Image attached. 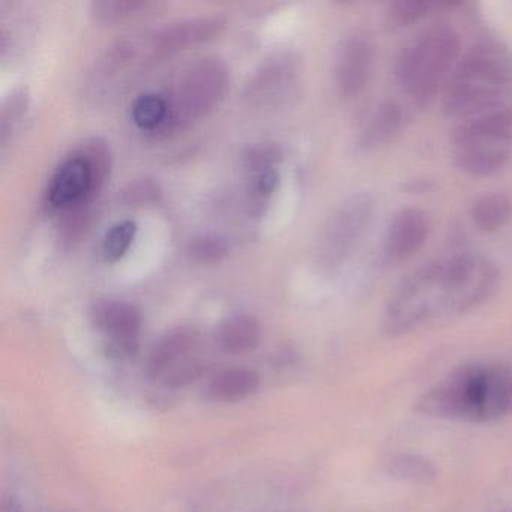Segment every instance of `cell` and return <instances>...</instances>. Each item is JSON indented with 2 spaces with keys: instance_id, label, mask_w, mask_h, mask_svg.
<instances>
[{
  "instance_id": "6da1fadb",
  "label": "cell",
  "mask_w": 512,
  "mask_h": 512,
  "mask_svg": "<svg viewBox=\"0 0 512 512\" xmlns=\"http://www.w3.org/2000/svg\"><path fill=\"white\" fill-rule=\"evenodd\" d=\"M499 283V268L487 257L458 254L433 260L392 293L383 314V331L401 337L434 320L469 313L488 301Z\"/></svg>"
},
{
  "instance_id": "7a4b0ae2",
  "label": "cell",
  "mask_w": 512,
  "mask_h": 512,
  "mask_svg": "<svg viewBox=\"0 0 512 512\" xmlns=\"http://www.w3.org/2000/svg\"><path fill=\"white\" fill-rule=\"evenodd\" d=\"M416 412L445 421L488 424L512 416V370L496 362H470L428 389Z\"/></svg>"
},
{
  "instance_id": "3957f363",
  "label": "cell",
  "mask_w": 512,
  "mask_h": 512,
  "mask_svg": "<svg viewBox=\"0 0 512 512\" xmlns=\"http://www.w3.org/2000/svg\"><path fill=\"white\" fill-rule=\"evenodd\" d=\"M512 89V58L496 43H481L455 65L445 89L443 109L451 118H475L506 106Z\"/></svg>"
},
{
  "instance_id": "277c9868",
  "label": "cell",
  "mask_w": 512,
  "mask_h": 512,
  "mask_svg": "<svg viewBox=\"0 0 512 512\" xmlns=\"http://www.w3.org/2000/svg\"><path fill=\"white\" fill-rule=\"evenodd\" d=\"M461 41L449 23H434L404 44L395 61L401 91L418 106H427L445 89L460 61Z\"/></svg>"
},
{
  "instance_id": "5b68a950",
  "label": "cell",
  "mask_w": 512,
  "mask_h": 512,
  "mask_svg": "<svg viewBox=\"0 0 512 512\" xmlns=\"http://www.w3.org/2000/svg\"><path fill=\"white\" fill-rule=\"evenodd\" d=\"M452 157L461 172L490 178L512 160V106L461 122L452 137Z\"/></svg>"
},
{
  "instance_id": "8992f818",
  "label": "cell",
  "mask_w": 512,
  "mask_h": 512,
  "mask_svg": "<svg viewBox=\"0 0 512 512\" xmlns=\"http://www.w3.org/2000/svg\"><path fill=\"white\" fill-rule=\"evenodd\" d=\"M230 85V71L226 62L217 56L197 59L185 68L166 97L169 119L166 131L185 128L214 112L226 97Z\"/></svg>"
},
{
  "instance_id": "52a82bcc",
  "label": "cell",
  "mask_w": 512,
  "mask_h": 512,
  "mask_svg": "<svg viewBox=\"0 0 512 512\" xmlns=\"http://www.w3.org/2000/svg\"><path fill=\"white\" fill-rule=\"evenodd\" d=\"M376 214V200L367 193L353 194L334 209L320 230L316 260L322 268L343 265L367 233Z\"/></svg>"
},
{
  "instance_id": "ba28073f",
  "label": "cell",
  "mask_w": 512,
  "mask_h": 512,
  "mask_svg": "<svg viewBox=\"0 0 512 512\" xmlns=\"http://www.w3.org/2000/svg\"><path fill=\"white\" fill-rule=\"evenodd\" d=\"M91 320L107 337V355L124 359L139 352L142 313L136 305L115 299H101L91 308Z\"/></svg>"
},
{
  "instance_id": "9c48e42d",
  "label": "cell",
  "mask_w": 512,
  "mask_h": 512,
  "mask_svg": "<svg viewBox=\"0 0 512 512\" xmlns=\"http://www.w3.org/2000/svg\"><path fill=\"white\" fill-rule=\"evenodd\" d=\"M100 191L88 161L80 152L68 155L50 178L46 200L56 211H71L86 205Z\"/></svg>"
},
{
  "instance_id": "30bf717a",
  "label": "cell",
  "mask_w": 512,
  "mask_h": 512,
  "mask_svg": "<svg viewBox=\"0 0 512 512\" xmlns=\"http://www.w3.org/2000/svg\"><path fill=\"white\" fill-rule=\"evenodd\" d=\"M374 58L376 47L367 32L353 31L344 38L335 62V83L344 100H353L367 88Z\"/></svg>"
},
{
  "instance_id": "8fae6325",
  "label": "cell",
  "mask_w": 512,
  "mask_h": 512,
  "mask_svg": "<svg viewBox=\"0 0 512 512\" xmlns=\"http://www.w3.org/2000/svg\"><path fill=\"white\" fill-rule=\"evenodd\" d=\"M301 79L298 59L290 55L275 56L263 64L248 85L247 98L259 107H275L295 97Z\"/></svg>"
},
{
  "instance_id": "7c38bea8",
  "label": "cell",
  "mask_w": 512,
  "mask_h": 512,
  "mask_svg": "<svg viewBox=\"0 0 512 512\" xmlns=\"http://www.w3.org/2000/svg\"><path fill=\"white\" fill-rule=\"evenodd\" d=\"M430 235V220L422 209L406 208L398 211L389 223L383 242V256L392 265L406 262L415 256Z\"/></svg>"
},
{
  "instance_id": "4fadbf2b",
  "label": "cell",
  "mask_w": 512,
  "mask_h": 512,
  "mask_svg": "<svg viewBox=\"0 0 512 512\" xmlns=\"http://www.w3.org/2000/svg\"><path fill=\"white\" fill-rule=\"evenodd\" d=\"M226 28L220 17H196L170 23L151 34V43L157 56L169 55L194 44L205 43L218 37Z\"/></svg>"
},
{
  "instance_id": "5bb4252c",
  "label": "cell",
  "mask_w": 512,
  "mask_h": 512,
  "mask_svg": "<svg viewBox=\"0 0 512 512\" xmlns=\"http://www.w3.org/2000/svg\"><path fill=\"white\" fill-rule=\"evenodd\" d=\"M406 113L395 101H382L377 104L362 124L359 133V146L364 151H376L388 145L403 130Z\"/></svg>"
},
{
  "instance_id": "9a60e30c",
  "label": "cell",
  "mask_w": 512,
  "mask_h": 512,
  "mask_svg": "<svg viewBox=\"0 0 512 512\" xmlns=\"http://www.w3.org/2000/svg\"><path fill=\"white\" fill-rule=\"evenodd\" d=\"M197 338L199 334L196 329L188 326H181L164 334L149 355L146 365L149 379H160L170 368L184 361V356L196 346Z\"/></svg>"
},
{
  "instance_id": "2e32d148",
  "label": "cell",
  "mask_w": 512,
  "mask_h": 512,
  "mask_svg": "<svg viewBox=\"0 0 512 512\" xmlns=\"http://www.w3.org/2000/svg\"><path fill=\"white\" fill-rule=\"evenodd\" d=\"M260 341V325L250 314H235L227 317L217 331L220 349L232 355L256 349Z\"/></svg>"
},
{
  "instance_id": "e0dca14e",
  "label": "cell",
  "mask_w": 512,
  "mask_h": 512,
  "mask_svg": "<svg viewBox=\"0 0 512 512\" xmlns=\"http://www.w3.org/2000/svg\"><path fill=\"white\" fill-rule=\"evenodd\" d=\"M260 376L247 368L221 371L208 386V395L215 401H238L257 391Z\"/></svg>"
},
{
  "instance_id": "ac0fdd59",
  "label": "cell",
  "mask_w": 512,
  "mask_h": 512,
  "mask_svg": "<svg viewBox=\"0 0 512 512\" xmlns=\"http://www.w3.org/2000/svg\"><path fill=\"white\" fill-rule=\"evenodd\" d=\"M385 470L391 478L407 484L425 485L437 478V467L430 458L413 452H398L386 460Z\"/></svg>"
},
{
  "instance_id": "d6986e66",
  "label": "cell",
  "mask_w": 512,
  "mask_h": 512,
  "mask_svg": "<svg viewBox=\"0 0 512 512\" xmlns=\"http://www.w3.org/2000/svg\"><path fill=\"white\" fill-rule=\"evenodd\" d=\"M470 218L481 232H497L511 221L512 200L502 193L485 194L473 203Z\"/></svg>"
},
{
  "instance_id": "ffe728a7",
  "label": "cell",
  "mask_w": 512,
  "mask_h": 512,
  "mask_svg": "<svg viewBox=\"0 0 512 512\" xmlns=\"http://www.w3.org/2000/svg\"><path fill=\"white\" fill-rule=\"evenodd\" d=\"M131 116L140 130L146 133H164L169 119V104L163 95L145 92L134 101Z\"/></svg>"
},
{
  "instance_id": "44dd1931",
  "label": "cell",
  "mask_w": 512,
  "mask_h": 512,
  "mask_svg": "<svg viewBox=\"0 0 512 512\" xmlns=\"http://www.w3.org/2000/svg\"><path fill=\"white\" fill-rule=\"evenodd\" d=\"M157 5L146 0H98L92 2L91 16L101 23H119L145 16Z\"/></svg>"
},
{
  "instance_id": "7402d4cb",
  "label": "cell",
  "mask_w": 512,
  "mask_h": 512,
  "mask_svg": "<svg viewBox=\"0 0 512 512\" xmlns=\"http://www.w3.org/2000/svg\"><path fill=\"white\" fill-rule=\"evenodd\" d=\"M442 7L437 2H415V0H400L389 5L386 11V25L391 31L409 28L413 23L427 17L431 11Z\"/></svg>"
},
{
  "instance_id": "603a6c76",
  "label": "cell",
  "mask_w": 512,
  "mask_h": 512,
  "mask_svg": "<svg viewBox=\"0 0 512 512\" xmlns=\"http://www.w3.org/2000/svg\"><path fill=\"white\" fill-rule=\"evenodd\" d=\"M137 235V224L133 220H124L110 227L104 236L103 257L106 262L115 263L121 260L133 245Z\"/></svg>"
},
{
  "instance_id": "cb8c5ba5",
  "label": "cell",
  "mask_w": 512,
  "mask_h": 512,
  "mask_svg": "<svg viewBox=\"0 0 512 512\" xmlns=\"http://www.w3.org/2000/svg\"><path fill=\"white\" fill-rule=\"evenodd\" d=\"M76 151L80 152L83 158L88 161L89 167L94 173L95 182L101 190L107 176H109L110 167H112L109 146L100 137H91V139H86L85 142L80 143Z\"/></svg>"
},
{
  "instance_id": "d4e9b609",
  "label": "cell",
  "mask_w": 512,
  "mask_h": 512,
  "mask_svg": "<svg viewBox=\"0 0 512 512\" xmlns=\"http://www.w3.org/2000/svg\"><path fill=\"white\" fill-rule=\"evenodd\" d=\"M188 253L197 262L217 263L229 253L226 242L217 236H200L188 245Z\"/></svg>"
},
{
  "instance_id": "484cf974",
  "label": "cell",
  "mask_w": 512,
  "mask_h": 512,
  "mask_svg": "<svg viewBox=\"0 0 512 512\" xmlns=\"http://www.w3.org/2000/svg\"><path fill=\"white\" fill-rule=\"evenodd\" d=\"M26 101H28V97H26L25 92H13V95L5 101L2 116H0V142H2V148L7 143L8 134L16 128L20 119H22L23 113L26 110Z\"/></svg>"
},
{
  "instance_id": "4316f807",
  "label": "cell",
  "mask_w": 512,
  "mask_h": 512,
  "mask_svg": "<svg viewBox=\"0 0 512 512\" xmlns=\"http://www.w3.org/2000/svg\"><path fill=\"white\" fill-rule=\"evenodd\" d=\"M205 373V367L196 361H181L163 376L167 388H184Z\"/></svg>"
},
{
  "instance_id": "83f0119b",
  "label": "cell",
  "mask_w": 512,
  "mask_h": 512,
  "mask_svg": "<svg viewBox=\"0 0 512 512\" xmlns=\"http://www.w3.org/2000/svg\"><path fill=\"white\" fill-rule=\"evenodd\" d=\"M280 160V148L275 145H269V143L254 146L245 155V164L254 173L262 172V170L266 169H274L275 164Z\"/></svg>"
},
{
  "instance_id": "f1b7e54d",
  "label": "cell",
  "mask_w": 512,
  "mask_h": 512,
  "mask_svg": "<svg viewBox=\"0 0 512 512\" xmlns=\"http://www.w3.org/2000/svg\"><path fill=\"white\" fill-rule=\"evenodd\" d=\"M278 182H280V175H278L275 167L274 169L257 172L253 184V193L256 200H260V202L268 200L277 190Z\"/></svg>"
},
{
  "instance_id": "f546056e",
  "label": "cell",
  "mask_w": 512,
  "mask_h": 512,
  "mask_svg": "<svg viewBox=\"0 0 512 512\" xmlns=\"http://www.w3.org/2000/svg\"><path fill=\"white\" fill-rule=\"evenodd\" d=\"M160 196V191H158L157 185L151 181H140L137 184H131L130 190L125 191V200L127 203H149L157 200V197Z\"/></svg>"
},
{
  "instance_id": "4dcf8cb0",
  "label": "cell",
  "mask_w": 512,
  "mask_h": 512,
  "mask_svg": "<svg viewBox=\"0 0 512 512\" xmlns=\"http://www.w3.org/2000/svg\"><path fill=\"white\" fill-rule=\"evenodd\" d=\"M2 512H22V508H20L17 500L10 499L5 500L4 505H2Z\"/></svg>"
}]
</instances>
